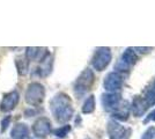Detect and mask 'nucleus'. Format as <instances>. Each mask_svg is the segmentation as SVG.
<instances>
[{
  "mask_svg": "<svg viewBox=\"0 0 155 139\" xmlns=\"http://www.w3.org/2000/svg\"><path fill=\"white\" fill-rule=\"evenodd\" d=\"M50 110L54 119L60 124H67L74 115L71 98L66 93H57L50 100Z\"/></svg>",
  "mask_w": 155,
  "mask_h": 139,
  "instance_id": "1",
  "label": "nucleus"
},
{
  "mask_svg": "<svg viewBox=\"0 0 155 139\" xmlns=\"http://www.w3.org/2000/svg\"><path fill=\"white\" fill-rule=\"evenodd\" d=\"M94 82H95L94 71L89 67L84 68V71L79 74V77L75 79L74 85H73V91H74L75 96L78 99L84 98V95L91 89Z\"/></svg>",
  "mask_w": 155,
  "mask_h": 139,
  "instance_id": "2",
  "label": "nucleus"
},
{
  "mask_svg": "<svg viewBox=\"0 0 155 139\" xmlns=\"http://www.w3.org/2000/svg\"><path fill=\"white\" fill-rule=\"evenodd\" d=\"M25 98L29 106H41L45 99V87L38 81H32L27 87Z\"/></svg>",
  "mask_w": 155,
  "mask_h": 139,
  "instance_id": "3",
  "label": "nucleus"
},
{
  "mask_svg": "<svg viewBox=\"0 0 155 139\" xmlns=\"http://www.w3.org/2000/svg\"><path fill=\"white\" fill-rule=\"evenodd\" d=\"M112 60V52L109 46H100L91 57V66L97 72H102L110 65Z\"/></svg>",
  "mask_w": 155,
  "mask_h": 139,
  "instance_id": "4",
  "label": "nucleus"
},
{
  "mask_svg": "<svg viewBox=\"0 0 155 139\" xmlns=\"http://www.w3.org/2000/svg\"><path fill=\"white\" fill-rule=\"evenodd\" d=\"M124 85V75L112 71L109 72L103 79V88L108 93H119Z\"/></svg>",
  "mask_w": 155,
  "mask_h": 139,
  "instance_id": "5",
  "label": "nucleus"
},
{
  "mask_svg": "<svg viewBox=\"0 0 155 139\" xmlns=\"http://www.w3.org/2000/svg\"><path fill=\"white\" fill-rule=\"evenodd\" d=\"M32 133L36 138H45L52 132L51 121L48 117H38L32 124Z\"/></svg>",
  "mask_w": 155,
  "mask_h": 139,
  "instance_id": "6",
  "label": "nucleus"
},
{
  "mask_svg": "<svg viewBox=\"0 0 155 139\" xmlns=\"http://www.w3.org/2000/svg\"><path fill=\"white\" fill-rule=\"evenodd\" d=\"M122 94L120 93H108L105 92L101 95V103L105 111L112 113L118 104L122 102Z\"/></svg>",
  "mask_w": 155,
  "mask_h": 139,
  "instance_id": "7",
  "label": "nucleus"
},
{
  "mask_svg": "<svg viewBox=\"0 0 155 139\" xmlns=\"http://www.w3.org/2000/svg\"><path fill=\"white\" fill-rule=\"evenodd\" d=\"M20 101V93L18 91H12L4 95L0 102V110L2 113H11L16 108Z\"/></svg>",
  "mask_w": 155,
  "mask_h": 139,
  "instance_id": "8",
  "label": "nucleus"
},
{
  "mask_svg": "<svg viewBox=\"0 0 155 139\" xmlns=\"http://www.w3.org/2000/svg\"><path fill=\"white\" fill-rule=\"evenodd\" d=\"M126 127L122 125L119 122L110 119L107 124V133L109 139H124L126 136Z\"/></svg>",
  "mask_w": 155,
  "mask_h": 139,
  "instance_id": "9",
  "label": "nucleus"
},
{
  "mask_svg": "<svg viewBox=\"0 0 155 139\" xmlns=\"http://www.w3.org/2000/svg\"><path fill=\"white\" fill-rule=\"evenodd\" d=\"M148 110V107L146 104L145 100L142 96L140 95H134L133 99H132V102L130 104V111L131 114L134 116V117H142L145 114L147 113Z\"/></svg>",
  "mask_w": 155,
  "mask_h": 139,
  "instance_id": "10",
  "label": "nucleus"
},
{
  "mask_svg": "<svg viewBox=\"0 0 155 139\" xmlns=\"http://www.w3.org/2000/svg\"><path fill=\"white\" fill-rule=\"evenodd\" d=\"M131 111H130V103L126 100H122V102L118 104L116 109L111 113V119L116 122H126L129 119Z\"/></svg>",
  "mask_w": 155,
  "mask_h": 139,
  "instance_id": "11",
  "label": "nucleus"
},
{
  "mask_svg": "<svg viewBox=\"0 0 155 139\" xmlns=\"http://www.w3.org/2000/svg\"><path fill=\"white\" fill-rule=\"evenodd\" d=\"M49 51L44 49V48H35V46H29L26 48V57L28 60H38L42 61L43 59H45L46 56L49 55Z\"/></svg>",
  "mask_w": 155,
  "mask_h": 139,
  "instance_id": "12",
  "label": "nucleus"
},
{
  "mask_svg": "<svg viewBox=\"0 0 155 139\" xmlns=\"http://www.w3.org/2000/svg\"><path fill=\"white\" fill-rule=\"evenodd\" d=\"M12 139H30V130L26 123L19 122L11 130Z\"/></svg>",
  "mask_w": 155,
  "mask_h": 139,
  "instance_id": "13",
  "label": "nucleus"
},
{
  "mask_svg": "<svg viewBox=\"0 0 155 139\" xmlns=\"http://www.w3.org/2000/svg\"><path fill=\"white\" fill-rule=\"evenodd\" d=\"M119 59L123 60L124 63L127 64L130 67H132L137 64L139 57H138V53L136 52L134 48H126L123 51V53H122V56H120Z\"/></svg>",
  "mask_w": 155,
  "mask_h": 139,
  "instance_id": "14",
  "label": "nucleus"
},
{
  "mask_svg": "<svg viewBox=\"0 0 155 139\" xmlns=\"http://www.w3.org/2000/svg\"><path fill=\"white\" fill-rule=\"evenodd\" d=\"M95 107H96V101H95V95H88L84 100V104L81 107V113L84 115H91L95 111Z\"/></svg>",
  "mask_w": 155,
  "mask_h": 139,
  "instance_id": "15",
  "label": "nucleus"
},
{
  "mask_svg": "<svg viewBox=\"0 0 155 139\" xmlns=\"http://www.w3.org/2000/svg\"><path fill=\"white\" fill-rule=\"evenodd\" d=\"M52 65H53V60H52V56L49 53L48 56H46L45 59H43L41 61V67H38L37 70H38V72L41 75H43V77H46V75H49L50 73L52 72Z\"/></svg>",
  "mask_w": 155,
  "mask_h": 139,
  "instance_id": "16",
  "label": "nucleus"
},
{
  "mask_svg": "<svg viewBox=\"0 0 155 139\" xmlns=\"http://www.w3.org/2000/svg\"><path fill=\"white\" fill-rule=\"evenodd\" d=\"M15 66L18 70V73L20 75H26L28 73V68H29V60L26 57H20L15 59Z\"/></svg>",
  "mask_w": 155,
  "mask_h": 139,
  "instance_id": "17",
  "label": "nucleus"
},
{
  "mask_svg": "<svg viewBox=\"0 0 155 139\" xmlns=\"http://www.w3.org/2000/svg\"><path fill=\"white\" fill-rule=\"evenodd\" d=\"M72 126L70 124H64L63 126H59L56 130H53V134L57 137V138H65L68 133L71 132Z\"/></svg>",
  "mask_w": 155,
  "mask_h": 139,
  "instance_id": "18",
  "label": "nucleus"
},
{
  "mask_svg": "<svg viewBox=\"0 0 155 139\" xmlns=\"http://www.w3.org/2000/svg\"><path fill=\"white\" fill-rule=\"evenodd\" d=\"M142 98H143V100H145V102H146V104H147L148 108L155 106V92L152 88L146 89V92H145Z\"/></svg>",
  "mask_w": 155,
  "mask_h": 139,
  "instance_id": "19",
  "label": "nucleus"
},
{
  "mask_svg": "<svg viewBox=\"0 0 155 139\" xmlns=\"http://www.w3.org/2000/svg\"><path fill=\"white\" fill-rule=\"evenodd\" d=\"M12 122V117L8 115V116H5L4 118L1 119V123H0V132L5 133L7 131V129L9 127V124Z\"/></svg>",
  "mask_w": 155,
  "mask_h": 139,
  "instance_id": "20",
  "label": "nucleus"
},
{
  "mask_svg": "<svg viewBox=\"0 0 155 139\" xmlns=\"http://www.w3.org/2000/svg\"><path fill=\"white\" fill-rule=\"evenodd\" d=\"M155 138V127L154 126H149L148 129H146V131L142 133L140 139H154Z\"/></svg>",
  "mask_w": 155,
  "mask_h": 139,
  "instance_id": "21",
  "label": "nucleus"
},
{
  "mask_svg": "<svg viewBox=\"0 0 155 139\" xmlns=\"http://www.w3.org/2000/svg\"><path fill=\"white\" fill-rule=\"evenodd\" d=\"M137 53H140V55H147L150 51H153V48H149V46H136L134 48Z\"/></svg>",
  "mask_w": 155,
  "mask_h": 139,
  "instance_id": "22",
  "label": "nucleus"
},
{
  "mask_svg": "<svg viewBox=\"0 0 155 139\" xmlns=\"http://www.w3.org/2000/svg\"><path fill=\"white\" fill-rule=\"evenodd\" d=\"M150 121L155 122V109L152 111V113L148 114V117H147V118H145L143 123H145V124H147V123H148V122H150Z\"/></svg>",
  "mask_w": 155,
  "mask_h": 139,
  "instance_id": "23",
  "label": "nucleus"
},
{
  "mask_svg": "<svg viewBox=\"0 0 155 139\" xmlns=\"http://www.w3.org/2000/svg\"><path fill=\"white\" fill-rule=\"evenodd\" d=\"M152 89L155 92V80H154V82H153V86H152Z\"/></svg>",
  "mask_w": 155,
  "mask_h": 139,
  "instance_id": "24",
  "label": "nucleus"
}]
</instances>
